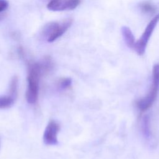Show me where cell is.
Returning <instances> with one entry per match:
<instances>
[{
  "mask_svg": "<svg viewBox=\"0 0 159 159\" xmlns=\"http://www.w3.org/2000/svg\"><path fill=\"white\" fill-rule=\"evenodd\" d=\"M52 67V59L49 57H45L40 62H30L28 65V85L25 93L27 101L34 104L38 97L39 81L42 73H46Z\"/></svg>",
  "mask_w": 159,
  "mask_h": 159,
  "instance_id": "cell-1",
  "label": "cell"
},
{
  "mask_svg": "<svg viewBox=\"0 0 159 159\" xmlns=\"http://www.w3.org/2000/svg\"><path fill=\"white\" fill-rule=\"evenodd\" d=\"M159 90V64H155L152 70V81L147 95L135 102L137 107L141 112L148 110L155 101Z\"/></svg>",
  "mask_w": 159,
  "mask_h": 159,
  "instance_id": "cell-2",
  "label": "cell"
},
{
  "mask_svg": "<svg viewBox=\"0 0 159 159\" xmlns=\"http://www.w3.org/2000/svg\"><path fill=\"white\" fill-rule=\"evenodd\" d=\"M73 19L67 18L61 21L50 22L42 30V35L48 42H53L62 36L71 26Z\"/></svg>",
  "mask_w": 159,
  "mask_h": 159,
  "instance_id": "cell-3",
  "label": "cell"
},
{
  "mask_svg": "<svg viewBox=\"0 0 159 159\" xmlns=\"http://www.w3.org/2000/svg\"><path fill=\"white\" fill-rule=\"evenodd\" d=\"M158 22L159 14L153 17L149 22L140 38L135 42L133 49L139 55H142L144 54L148 42Z\"/></svg>",
  "mask_w": 159,
  "mask_h": 159,
  "instance_id": "cell-4",
  "label": "cell"
},
{
  "mask_svg": "<svg viewBox=\"0 0 159 159\" xmlns=\"http://www.w3.org/2000/svg\"><path fill=\"white\" fill-rule=\"evenodd\" d=\"M81 2V0H50L47 7L52 11H70L76 9Z\"/></svg>",
  "mask_w": 159,
  "mask_h": 159,
  "instance_id": "cell-5",
  "label": "cell"
},
{
  "mask_svg": "<svg viewBox=\"0 0 159 159\" xmlns=\"http://www.w3.org/2000/svg\"><path fill=\"white\" fill-rule=\"evenodd\" d=\"M60 126L55 120H50L47 124L43 134V142L47 145H55L57 140V134Z\"/></svg>",
  "mask_w": 159,
  "mask_h": 159,
  "instance_id": "cell-6",
  "label": "cell"
},
{
  "mask_svg": "<svg viewBox=\"0 0 159 159\" xmlns=\"http://www.w3.org/2000/svg\"><path fill=\"white\" fill-rule=\"evenodd\" d=\"M121 32L124 40L128 47L130 48H134L135 42V37L130 29L127 26H123L121 28Z\"/></svg>",
  "mask_w": 159,
  "mask_h": 159,
  "instance_id": "cell-7",
  "label": "cell"
},
{
  "mask_svg": "<svg viewBox=\"0 0 159 159\" xmlns=\"http://www.w3.org/2000/svg\"><path fill=\"white\" fill-rule=\"evenodd\" d=\"M14 100L15 98H14L11 95L0 97V109L9 107L12 105Z\"/></svg>",
  "mask_w": 159,
  "mask_h": 159,
  "instance_id": "cell-8",
  "label": "cell"
},
{
  "mask_svg": "<svg viewBox=\"0 0 159 159\" xmlns=\"http://www.w3.org/2000/svg\"><path fill=\"white\" fill-rule=\"evenodd\" d=\"M139 7L140 10L146 14H153L155 12V6L148 2H142L139 4Z\"/></svg>",
  "mask_w": 159,
  "mask_h": 159,
  "instance_id": "cell-9",
  "label": "cell"
},
{
  "mask_svg": "<svg viewBox=\"0 0 159 159\" xmlns=\"http://www.w3.org/2000/svg\"><path fill=\"white\" fill-rule=\"evenodd\" d=\"M17 78L14 76L11 80L10 84V95L13 96L14 98H16L17 96Z\"/></svg>",
  "mask_w": 159,
  "mask_h": 159,
  "instance_id": "cell-10",
  "label": "cell"
},
{
  "mask_svg": "<svg viewBox=\"0 0 159 159\" xmlns=\"http://www.w3.org/2000/svg\"><path fill=\"white\" fill-rule=\"evenodd\" d=\"M71 80L69 78H63L59 81V86L61 89H66L71 86Z\"/></svg>",
  "mask_w": 159,
  "mask_h": 159,
  "instance_id": "cell-11",
  "label": "cell"
},
{
  "mask_svg": "<svg viewBox=\"0 0 159 159\" xmlns=\"http://www.w3.org/2000/svg\"><path fill=\"white\" fill-rule=\"evenodd\" d=\"M9 6V2L7 0H0V12L7 9Z\"/></svg>",
  "mask_w": 159,
  "mask_h": 159,
  "instance_id": "cell-12",
  "label": "cell"
}]
</instances>
